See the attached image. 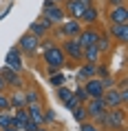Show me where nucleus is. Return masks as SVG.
Masks as SVG:
<instances>
[{"mask_svg": "<svg viewBox=\"0 0 128 131\" xmlns=\"http://www.w3.org/2000/svg\"><path fill=\"white\" fill-rule=\"evenodd\" d=\"M95 124L99 129H108L115 131L119 127H126V107H115V109H108L104 116H99L95 120Z\"/></svg>", "mask_w": 128, "mask_h": 131, "instance_id": "obj_1", "label": "nucleus"}, {"mask_svg": "<svg viewBox=\"0 0 128 131\" xmlns=\"http://www.w3.org/2000/svg\"><path fill=\"white\" fill-rule=\"evenodd\" d=\"M42 62L47 64V71H55V69H64L66 67V56L62 51V47L58 42L49 45L42 49Z\"/></svg>", "mask_w": 128, "mask_h": 131, "instance_id": "obj_2", "label": "nucleus"}, {"mask_svg": "<svg viewBox=\"0 0 128 131\" xmlns=\"http://www.w3.org/2000/svg\"><path fill=\"white\" fill-rule=\"evenodd\" d=\"M42 18H47L53 27H58V25H62L66 20V14H64L62 5H53V2L44 0V5H42Z\"/></svg>", "mask_w": 128, "mask_h": 131, "instance_id": "obj_3", "label": "nucleus"}, {"mask_svg": "<svg viewBox=\"0 0 128 131\" xmlns=\"http://www.w3.org/2000/svg\"><path fill=\"white\" fill-rule=\"evenodd\" d=\"M16 47L22 51V56H27V58H35V53L40 51V38H35L33 34H22L20 40H18V45Z\"/></svg>", "mask_w": 128, "mask_h": 131, "instance_id": "obj_4", "label": "nucleus"}, {"mask_svg": "<svg viewBox=\"0 0 128 131\" xmlns=\"http://www.w3.org/2000/svg\"><path fill=\"white\" fill-rule=\"evenodd\" d=\"M62 51H64V56H66V62H82V45H80V40L77 38H64L62 40Z\"/></svg>", "mask_w": 128, "mask_h": 131, "instance_id": "obj_5", "label": "nucleus"}, {"mask_svg": "<svg viewBox=\"0 0 128 131\" xmlns=\"http://www.w3.org/2000/svg\"><path fill=\"white\" fill-rule=\"evenodd\" d=\"M84 107H86V116H88V120H97L99 116H104L108 111V107H106V102L102 100V98H88L86 102H84Z\"/></svg>", "mask_w": 128, "mask_h": 131, "instance_id": "obj_6", "label": "nucleus"}, {"mask_svg": "<svg viewBox=\"0 0 128 131\" xmlns=\"http://www.w3.org/2000/svg\"><path fill=\"white\" fill-rule=\"evenodd\" d=\"M82 25L80 20H75V18H66V20L62 22V25H58V36H62V38H77L82 31Z\"/></svg>", "mask_w": 128, "mask_h": 131, "instance_id": "obj_7", "label": "nucleus"}, {"mask_svg": "<svg viewBox=\"0 0 128 131\" xmlns=\"http://www.w3.org/2000/svg\"><path fill=\"white\" fill-rule=\"evenodd\" d=\"M0 76H2V80L7 82L9 89H24V76H22L20 71H13V69H9V67H2V69H0Z\"/></svg>", "mask_w": 128, "mask_h": 131, "instance_id": "obj_8", "label": "nucleus"}, {"mask_svg": "<svg viewBox=\"0 0 128 131\" xmlns=\"http://www.w3.org/2000/svg\"><path fill=\"white\" fill-rule=\"evenodd\" d=\"M106 20H108V25H128V7H126V5L108 7Z\"/></svg>", "mask_w": 128, "mask_h": 131, "instance_id": "obj_9", "label": "nucleus"}, {"mask_svg": "<svg viewBox=\"0 0 128 131\" xmlns=\"http://www.w3.org/2000/svg\"><path fill=\"white\" fill-rule=\"evenodd\" d=\"M99 29H97V25H88V27H82L80 36H77V40H80L82 47H91V45H97V40H99Z\"/></svg>", "mask_w": 128, "mask_h": 131, "instance_id": "obj_10", "label": "nucleus"}, {"mask_svg": "<svg viewBox=\"0 0 128 131\" xmlns=\"http://www.w3.org/2000/svg\"><path fill=\"white\" fill-rule=\"evenodd\" d=\"M5 67H9V69H13V71H20L22 73V69H24V60H22V51L18 47H11L7 51V56H5Z\"/></svg>", "mask_w": 128, "mask_h": 131, "instance_id": "obj_11", "label": "nucleus"}, {"mask_svg": "<svg viewBox=\"0 0 128 131\" xmlns=\"http://www.w3.org/2000/svg\"><path fill=\"white\" fill-rule=\"evenodd\" d=\"M51 29H53V25H51L47 18H42V16H40L35 22L29 25V34H33L35 38H40V40H42V38H47V36L51 34Z\"/></svg>", "mask_w": 128, "mask_h": 131, "instance_id": "obj_12", "label": "nucleus"}, {"mask_svg": "<svg viewBox=\"0 0 128 131\" xmlns=\"http://www.w3.org/2000/svg\"><path fill=\"white\" fill-rule=\"evenodd\" d=\"M108 36H110V40L117 42V45H126L128 42V25H108Z\"/></svg>", "mask_w": 128, "mask_h": 131, "instance_id": "obj_13", "label": "nucleus"}, {"mask_svg": "<svg viewBox=\"0 0 128 131\" xmlns=\"http://www.w3.org/2000/svg\"><path fill=\"white\" fill-rule=\"evenodd\" d=\"M82 87H84V91H86V96L88 98H102L104 96V84H102V80L97 76H93V78H88L86 82H82Z\"/></svg>", "mask_w": 128, "mask_h": 131, "instance_id": "obj_14", "label": "nucleus"}, {"mask_svg": "<svg viewBox=\"0 0 128 131\" xmlns=\"http://www.w3.org/2000/svg\"><path fill=\"white\" fill-rule=\"evenodd\" d=\"M99 7H97V5H88L86 9H84V11H82V16H80V22L82 25H84V27H88V25H97V22H99Z\"/></svg>", "mask_w": 128, "mask_h": 131, "instance_id": "obj_15", "label": "nucleus"}, {"mask_svg": "<svg viewBox=\"0 0 128 131\" xmlns=\"http://www.w3.org/2000/svg\"><path fill=\"white\" fill-rule=\"evenodd\" d=\"M102 100L106 102L108 109H115V107H126V104L121 102V96H119V89H117V87L106 89V91H104V96H102Z\"/></svg>", "mask_w": 128, "mask_h": 131, "instance_id": "obj_16", "label": "nucleus"}, {"mask_svg": "<svg viewBox=\"0 0 128 131\" xmlns=\"http://www.w3.org/2000/svg\"><path fill=\"white\" fill-rule=\"evenodd\" d=\"M27 113H29V120L33 124H38V127H47V122H44V107L40 104H29L27 107Z\"/></svg>", "mask_w": 128, "mask_h": 131, "instance_id": "obj_17", "label": "nucleus"}, {"mask_svg": "<svg viewBox=\"0 0 128 131\" xmlns=\"http://www.w3.org/2000/svg\"><path fill=\"white\" fill-rule=\"evenodd\" d=\"M95 76V64H91V62H82V64H77V69H75V80H77V84L86 82L88 78Z\"/></svg>", "mask_w": 128, "mask_h": 131, "instance_id": "obj_18", "label": "nucleus"}, {"mask_svg": "<svg viewBox=\"0 0 128 131\" xmlns=\"http://www.w3.org/2000/svg\"><path fill=\"white\" fill-rule=\"evenodd\" d=\"M102 60V53L97 45H91V47H84L82 49V62H91V64H97Z\"/></svg>", "mask_w": 128, "mask_h": 131, "instance_id": "obj_19", "label": "nucleus"}, {"mask_svg": "<svg viewBox=\"0 0 128 131\" xmlns=\"http://www.w3.org/2000/svg\"><path fill=\"white\" fill-rule=\"evenodd\" d=\"M9 104H11V111L13 109H24V107H27V102H24V91L13 89L9 93Z\"/></svg>", "mask_w": 128, "mask_h": 131, "instance_id": "obj_20", "label": "nucleus"}, {"mask_svg": "<svg viewBox=\"0 0 128 131\" xmlns=\"http://www.w3.org/2000/svg\"><path fill=\"white\" fill-rule=\"evenodd\" d=\"M24 91V102H27V107L29 104H40L42 102V93H40V89L38 87H29V89H22Z\"/></svg>", "mask_w": 128, "mask_h": 131, "instance_id": "obj_21", "label": "nucleus"}, {"mask_svg": "<svg viewBox=\"0 0 128 131\" xmlns=\"http://www.w3.org/2000/svg\"><path fill=\"white\" fill-rule=\"evenodd\" d=\"M27 122H29L27 107H24V109H13V127H16V129H18V131H22Z\"/></svg>", "mask_w": 128, "mask_h": 131, "instance_id": "obj_22", "label": "nucleus"}, {"mask_svg": "<svg viewBox=\"0 0 128 131\" xmlns=\"http://www.w3.org/2000/svg\"><path fill=\"white\" fill-rule=\"evenodd\" d=\"M64 80H66V76L62 73V69L49 71V84H51L53 89H58V87H62V84H64Z\"/></svg>", "mask_w": 128, "mask_h": 131, "instance_id": "obj_23", "label": "nucleus"}, {"mask_svg": "<svg viewBox=\"0 0 128 131\" xmlns=\"http://www.w3.org/2000/svg\"><path fill=\"white\" fill-rule=\"evenodd\" d=\"M110 47H113L110 36L102 31V34H99V40H97V49H99V53H108V51H110Z\"/></svg>", "mask_w": 128, "mask_h": 131, "instance_id": "obj_24", "label": "nucleus"}, {"mask_svg": "<svg viewBox=\"0 0 128 131\" xmlns=\"http://www.w3.org/2000/svg\"><path fill=\"white\" fill-rule=\"evenodd\" d=\"M71 113H73L75 122H84V120H88V116H86V107H84V104H75L73 109H71Z\"/></svg>", "mask_w": 128, "mask_h": 131, "instance_id": "obj_25", "label": "nucleus"}, {"mask_svg": "<svg viewBox=\"0 0 128 131\" xmlns=\"http://www.w3.org/2000/svg\"><path fill=\"white\" fill-rule=\"evenodd\" d=\"M71 96H73V91H71V89H66L64 84L55 89V98H58L60 102H66V100H68V98H71Z\"/></svg>", "mask_w": 128, "mask_h": 131, "instance_id": "obj_26", "label": "nucleus"}, {"mask_svg": "<svg viewBox=\"0 0 128 131\" xmlns=\"http://www.w3.org/2000/svg\"><path fill=\"white\" fill-rule=\"evenodd\" d=\"M11 124H13V113H9V111H0V129L11 127Z\"/></svg>", "mask_w": 128, "mask_h": 131, "instance_id": "obj_27", "label": "nucleus"}, {"mask_svg": "<svg viewBox=\"0 0 128 131\" xmlns=\"http://www.w3.org/2000/svg\"><path fill=\"white\" fill-rule=\"evenodd\" d=\"M80 124V131H102L93 120H84V122H77Z\"/></svg>", "mask_w": 128, "mask_h": 131, "instance_id": "obj_28", "label": "nucleus"}, {"mask_svg": "<svg viewBox=\"0 0 128 131\" xmlns=\"http://www.w3.org/2000/svg\"><path fill=\"white\" fill-rule=\"evenodd\" d=\"M73 96L77 98V102H82V104L88 100V96H86V91H84V87H82V84H77V89L73 91Z\"/></svg>", "mask_w": 128, "mask_h": 131, "instance_id": "obj_29", "label": "nucleus"}, {"mask_svg": "<svg viewBox=\"0 0 128 131\" xmlns=\"http://www.w3.org/2000/svg\"><path fill=\"white\" fill-rule=\"evenodd\" d=\"M0 111H11V104H9V96L5 91H0Z\"/></svg>", "mask_w": 128, "mask_h": 131, "instance_id": "obj_30", "label": "nucleus"}, {"mask_svg": "<svg viewBox=\"0 0 128 131\" xmlns=\"http://www.w3.org/2000/svg\"><path fill=\"white\" fill-rule=\"evenodd\" d=\"M55 120H58V118H55V111L47 107V109H44V122H47V124H51V122H55Z\"/></svg>", "mask_w": 128, "mask_h": 131, "instance_id": "obj_31", "label": "nucleus"}, {"mask_svg": "<svg viewBox=\"0 0 128 131\" xmlns=\"http://www.w3.org/2000/svg\"><path fill=\"white\" fill-rule=\"evenodd\" d=\"M108 7H115V5H126V0H106Z\"/></svg>", "mask_w": 128, "mask_h": 131, "instance_id": "obj_32", "label": "nucleus"}, {"mask_svg": "<svg viewBox=\"0 0 128 131\" xmlns=\"http://www.w3.org/2000/svg\"><path fill=\"white\" fill-rule=\"evenodd\" d=\"M9 87H7V82H5V80H2V76H0V91H7Z\"/></svg>", "mask_w": 128, "mask_h": 131, "instance_id": "obj_33", "label": "nucleus"}, {"mask_svg": "<svg viewBox=\"0 0 128 131\" xmlns=\"http://www.w3.org/2000/svg\"><path fill=\"white\" fill-rule=\"evenodd\" d=\"M0 131H18V129H16L13 124H11V127H5V129H0Z\"/></svg>", "mask_w": 128, "mask_h": 131, "instance_id": "obj_34", "label": "nucleus"}, {"mask_svg": "<svg viewBox=\"0 0 128 131\" xmlns=\"http://www.w3.org/2000/svg\"><path fill=\"white\" fill-rule=\"evenodd\" d=\"M49 2H53V5H62L64 0H49Z\"/></svg>", "mask_w": 128, "mask_h": 131, "instance_id": "obj_35", "label": "nucleus"}, {"mask_svg": "<svg viewBox=\"0 0 128 131\" xmlns=\"http://www.w3.org/2000/svg\"><path fill=\"white\" fill-rule=\"evenodd\" d=\"M35 131H49L47 127H35Z\"/></svg>", "mask_w": 128, "mask_h": 131, "instance_id": "obj_36", "label": "nucleus"}, {"mask_svg": "<svg viewBox=\"0 0 128 131\" xmlns=\"http://www.w3.org/2000/svg\"><path fill=\"white\" fill-rule=\"evenodd\" d=\"M115 131H126V127H119V129H115Z\"/></svg>", "mask_w": 128, "mask_h": 131, "instance_id": "obj_37", "label": "nucleus"}]
</instances>
